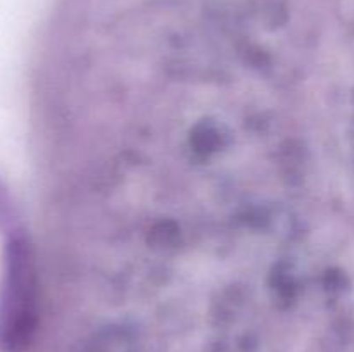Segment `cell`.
I'll return each instance as SVG.
<instances>
[{"mask_svg":"<svg viewBox=\"0 0 354 352\" xmlns=\"http://www.w3.org/2000/svg\"><path fill=\"white\" fill-rule=\"evenodd\" d=\"M38 324V278L31 244L23 231H10L3 248L0 282V351L23 352Z\"/></svg>","mask_w":354,"mask_h":352,"instance_id":"cell-1","label":"cell"}]
</instances>
